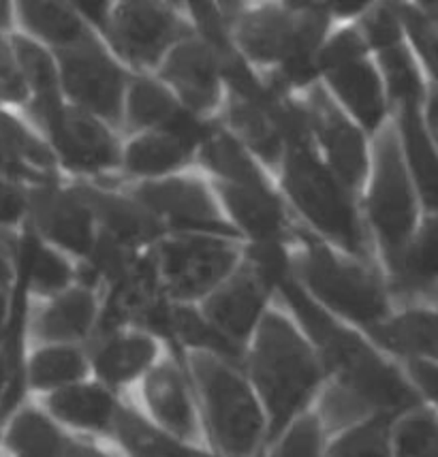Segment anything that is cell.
Returning a JSON list of instances; mask_svg holds the SVG:
<instances>
[{
	"label": "cell",
	"instance_id": "f1b7e54d",
	"mask_svg": "<svg viewBox=\"0 0 438 457\" xmlns=\"http://www.w3.org/2000/svg\"><path fill=\"white\" fill-rule=\"evenodd\" d=\"M15 32L30 37L49 52L67 50L98 37L78 13L73 3H37V0L15 3Z\"/></svg>",
	"mask_w": 438,
	"mask_h": 457
},
{
	"label": "cell",
	"instance_id": "9c48e42d",
	"mask_svg": "<svg viewBox=\"0 0 438 457\" xmlns=\"http://www.w3.org/2000/svg\"><path fill=\"white\" fill-rule=\"evenodd\" d=\"M244 242L204 233H167L150 248L161 295L199 303L242 265Z\"/></svg>",
	"mask_w": 438,
	"mask_h": 457
},
{
	"label": "cell",
	"instance_id": "ffe728a7",
	"mask_svg": "<svg viewBox=\"0 0 438 457\" xmlns=\"http://www.w3.org/2000/svg\"><path fill=\"white\" fill-rule=\"evenodd\" d=\"M84 348L90 363V378L120 395L124 389L139 385L163 357L161 342L133 328L92 336Z\"/></svg>",
	"mask_w": 438,
	"mask_h": 457
},
{
	"label": "cell",
	"instance_id": "f546056e",
	"mask_svg": "<svg viewBox=\"0 0 438 457\" xmlns=\"http://www.w3.org/2000/svg\"><path fill=\"white\" fill-rule=\"evenodd\" d=\"M71 434L43 411L39 402L15 408L0 429L4 457H60Z\"/></svg>",
	"mask_w": 438,
	"mask_h": 457
},
{
	"label": "cell",
	"instance_id": "d6a6232c",
	"mask_svg": "<svg viewBox=\"0 0 438 457\" xmlns=\"http://www.w3.org/2000/svg\"><path fill=\"white\" fill-rule=\"evenodd\" d=\"M90 378L86 348L78 345H46L29 348L24 380L29 395L43 398L54 391Z\"/></svg>",
	"mask_w": 438,
	"mask_h": 457
},
{
	"label": "cell",
	"instance_id": "44dd1931",
	"mask_svg": "<svg viewBox=\"0 0 438 457\" xmlns=\"http://www.w3.org/2000/svg\"><path fill=\"white\" fill-rule=\"evenodd\" d=\"M218 204L244 242H289L298 239V222L276 188H244L212 182Z\"/></svg>",
	"mask_w": 438,
	"mask_h": 457
},
{
	"label": "cell",
	"instance_id": "e0dca14e",
	"mask_svg": "<svg viewBox=\"0 0 438 457\" xmlns=\"http://www.w3.org/2000/svg\"><path fill=\"white\" fill-rule=\"evenodd\" d=\"M155 75L186 110L206 118H216V112L223 110L224 86L218 56L197 35L180 41Z\"/></svg>",
	"mask_w": 438,
	"mask_h": 457
},
{
	"label": "cell",
	"instance_id": "c3c4849f",
	"mask_svg": "<svg viewBox=\"0 0 438 457\" xmlns=\"http://www.w3.org/2000/svg\"><path fill=\"white\" fill-rule=\"evenodd\" d=\"M424 120H425V127H428L432 144H434L436 154H438V92L434 88H430L428 96H425Z\"/></svg>",
	"mask_w": 438,
	"mask_h": 457
},
{
	"label": "cell",
	"instance_id": "7a4b0ae2",
	"mask_svg": "<svg viewBox=\"0 0 438 457\" xmlns=\"http://www.w3.org/2000/svg\"><path fill=\"white\" fill-rule=\"evenodd\" d=\"M333 30L327 3L244 4L232 21L238 52L284 95H302L319 75V52Z\"/></svg>",
	"mask_w": 438,
	"mask_h": 457
},
{
	"label": "cell",
	"instance_id": "2e32d148",
	"mask_svg": "<svg viewBox=\"0 0 438 457\" xmlns=\"http://www.w3.org/2000/svg\"><path fill=\"white\" fill-rule=\"evenodd\" d=\"M26 193H29L26 227L60 253L78 261L84 259L95 244L98 228L90 210L73 187L71 184L63 187L60 179H56V182L29 187Z\"/></svg>",
	"mask_w": 438,
	"mask_h": 457
},
{
	"label": "cell",
	"instance_id": "bcb514c9",
	"mask_svg": "<svg viewBox=\"0 0 438 457\" xmlns=\"http://www.w3.org/2000/svg\"><path fill=\"white\" fill-rule=\"evenodd\" d=\"M60 457H127L112 440L78 436L71 434Z\"/></svg>",
	"mask_w": 438,
	"mask_h": 457
},
{
	"label": "cell",
	"instance_id": "3957f363",
	"mask_svg": "<svg viewBox=\"0 0 438 457\" xmlns=\"http://www.w3.org/2000/svg\"><path fill=\"white\" fill-rule=\"evenodd\" d=\"M242 370L265 411V447L315 406L327 378L319 353L291 314L272 306L246 346Z\"/></svg>",
	"mask_w": 438,
	"mask_h": 457
},
{
	"label": "cell",
	"instance_id": "7dc6e473",
	"mask_svg": "<svg viewBox=\"0 0 438 457\" xmlns=\"http://www.w3.org/2000/svg\"><path fill=\"white\" fill-rule=\"evenodd\" d=\"M15 244L18 233L0 231V288L11 291L15 282Z\"/></svg>",
	"mask_w": 438,
	"mask_h": 457
},
{
	"label": "cell",
	"instance_id": "d4e9b609",
	"mask_svg": "<svg viewBox=\"0 0 438 457\" xmlns=\"http://www.w3.org/2000/svg\"><path fill=\"white\" fill-rule=\"evenodd\" d=\"M284 92L274 90L263 99H240L224 95L223 127L244 145L263 170L276 173L284 159V139L278 127L276 107Z\"/></svg>",
	"mask_w": 438,
	"mask_h": 457
},
{
	"label": "cell",
	"instance_id": "5b68a950",
	"mask_svg": "<svg viewBox=\"0 0 438 457\" xmlns=\"http://www.w3.org/2000/svg\"><path fill=\"white\" fill-rule=\"evenodd\" d=\"M293 280L332 317L364 334L396 312L381 263L349 257L302 225L293 246Z\"/></svg>",
	"mask_w": 438,
	"mask_h": 457
},
{
	"label": "cell",
	"instance_id": "11a10c76",
	"mask_svg": "<svg viewBox=\"0 0 438 457\" xmlns=\"http://www.w3.org/2000/svg\"><path fill=\"white\" fill-rule=\"evenodd\" d=\"M0 105H3V103H0Z\"/></svg>",
	"mask_w": 438,
	"mask_h": 457
},
{
	"label": "cell",
	"instance_id": "5bb4252c",
	"mask_svg": "<svg viewBox=\"0 0 438 457\" xmlns=\"http://www.w3.org/2000/svg\"><path fill=\"white\" fill-rule=\"evenodd\" d=\"M308 113L312 144L325 165L361 197L370 170V137L323 88L321 81L298 95Z\"/></svg>",
	"mask_w": 438,
	"mask_h": 457
},
{
	"label": "cell",
	"instance_id": "30bf717a",
	"mask_svg": "<svg viewBox=\"0 0 438 457\" xmlns=\"http://www.w3.org/2000/svg\"><path fill=\"white\" fill-rule=\"evenodd\" d=\"M189 15L167 3H116L101 41L131 73L155 75L169 52L193 37Z\"/></svg>",
	"mask_w": 438,
	"mask_h": 457
},
{
	"label": "cell",
	"instance_id": "4dcf8cb0",
	"mask_svg": "<svg viewBox=\"0 0 438 457\" xmlns=\"http://www.w3.org/2000/svg\"><path fill=\"white\" fill-rule=\"evenodd\" d=\"M15 276H21L32 299H47L75 285V265L69 254L52 248L24 227L15 244Z\"/></svg>",
	"mask_w": 438,
	"mask_h": 457
},
{
	"label": "cell",
	"instance_id": "484cf974",
	"mask_svg": "<svg viewBox=\"0 0 438 457\" xmlns=\"http://www.w3.org/2000/svg\"><path fill=\"white\" fill-rule=\"evenodd\" d=\"M393 306L421 303L438 287V212L421 216L407 246L385 268Z\"/></svg>",
	"mask_w": 438,
	"mask_h": 457
},
{
	"label": "cell",
	"instance_id": "816d5d0a",
	"mask_svg": "<svg viewBox=\"0 0 438 457\" xmlns=\"http://www.w3.org/2000/svg\"><path fill=\"white\" fill-rule=\"evenodd\" d=\"M417 9L438 29V0H419Z\"/></svg>",
	"mask_w": 438,
	"mask_h": 457
},
{
	"label": "cell",
	"instance_id": "8fae6325",
	"mask_svg": "<svg viewBox=\"0 0 438 457\" xmlns=\"http://www.w3.org/2000/svg\"><path fill=\"white\" fill-rule=\"evenodd\" d=\"M52 54L58 64L64 101L92 113L120 133L124 96L133 73L98 37Z\"/></svg>",
	"mask_w": 438,
	"mask_h": 457
},
{
	"label": "cell",
	"instance_id": "83f0119b",
	"mask_svg": "<svg viewBox=\"0 0 438 457\" xmlns=\"http://www.w3.org/2000/svg\"><path fill=\"white\" fill-rule=\"evenodd\" d=\"M400 148L417 188L424 214L438 212V154L424 120V105H402L392 112Z\"/></svg>",
	"mask_w": 438,
	"mask_h": 457
},
{
	"label": "cell",
	"instance_id": "f5cc1de1",
	"mask_svg": "<svg viewBox=\"0 0 438 457\" xmlns=\"http://www.w3.org/2000/svg\"><path fill=\"white\" fill-rule=\"evenodd\" d=\"M421 303H430V306H436L438 308V287L434 288V291H432L430 293V295L428 297H425L424 299V302H421ZM410 306H413V303H410Z\"/></svg>",
	"mask_w": 438,
	"mask_h": 457
},
{
	"label": "cell",
	"instance_id": "f6af8a7d",
	"mask_svg": "<svg viewBox=\"0 0 438 457\" xmlns=\"http://www.w3.org/2000/svg\"><path fill=\"white\" fill-rule=\"evenodd\" d=\"M402 368L407 378L417 391L421 404L432 408L438 412V366L428 361H419V359H402Z\"/></svg>",
	"mask_w": 438,
	"mask_h": 457
},
{
	"label": "cell",
	"instance_id": "1f68e13d",
	"mask_svg": "<svg viewBox=\"0 0 438 457\" xmlns=\"http://www.w3.org/2000/svg\"><path fill=\"white\" fill-rule=\"evenodd\" d=\"M195 161V154L186 150L180 141L163 130H147L133 135L122 144V165L120 178L127 184L150 182L182 173V170Z\"/></svg>",
	"mask_w": 438,
	"mask_h": 457
},
{
	"label": "cell",
	"instance_id": "9a60e30c",
	"mask_svg": "<svg viewBox=\"0 0 438 457\" xmlns=\"http://www.w3.org/2000/svg\"><path fill=\"white\" fill-rule=\"evenodd\" d=\"M139 411L169 436L207 449L199 411L184 361L163 355L156 366L139 380ZM210 451V449H207Z\"/></svg>",
	"mask_w": 438,
	"mask_h": 457
},
{
	"label": "cell",
	"instance_id": "277c9868",
	"mask_svg": "<svg viewBox=\"0 0 438 457\" xmlns=\"http://www.w3.org/2000/svg\"><path fill=\"white\" fill-rule=\"evenodd\" d=\"M278 178L287 205L298 212L312 236L349 257L381 263L361 197L325 165L312 141L287 148Z\"/></svg>",
	"mask_w": 438,
	"mask_h": 457
},
{
	"label": "cell",
	"instance_id": "4fadbf2b",
	"mask_svg": "<svg viewBox=\"0 0 438 457\" xmlns=\"http://www.w3.org/2000/svg\"><path fill=\"white\" fill-rule=\"evenodd\" d=\"M133 197L167 228V233H204L244 242L227 220L212 184L189 173L124 184Z\"/></svg>",
	"mask_w": 438,
	"mask_h": 457
},
{
	"label": "cell",
	"instance_id": "f35d334b",
	"mask_svg": "<svg viewBox=\"0 0 438 457\" xmlns=\"http://www.w3.org/2000/svg\"><path fill=\"white\" fill-rule=\"evenodd\" d=\"M396 417H370L327 440L325 457H392V423Z\"/></svg>",
	"mask_w": 438,
	"mask_h": 457
},
{
	"label": "cell",
	"instance_id": "db71d44e",
	"mask_svg": "<svg viewBox=\"0 0 438 457\" xmlns=\"http://www.w3.org/2000/svg\"><path fill=\"white\" fill-rule=\"evenodd\" d=\"M0 457H4V455H3V453H0Z\"/></svg>",
	"mask_w": 438,
	"mask_h": 457
},
{
	"label": "cell",
	"instance_id": "d6986e66",
	"mask_svg": "<svg viewBox=\"0 0 438 457\" xmlns=\"http://www.w3.org/2000/svg\"><path fill=\"white\" fill-rule=\"evenodd\" d=\"M101 293L75 282L67 291L47 299H32L29 312V348L46 345L84 346L95 336Z\"/></svg>",
	"mask_w": 438,
	"mask_h": 457
},
{
	"label": "cell",
	"instance_id": "ba28073f",
	"mask_svg": "<svg viewBox=\"0 0 438 457\" xmlns=\"http://www.w3.org/2000/svg\"><path fill=\"white\" fill-rule=\"evenodd\" d=\"M321 84L368 137L392 120L385 86L358 21L332 30L319 52Z\"/></svg>",
	"mask_w": 438,
	"mask_h": 457
},
{
	"label": "cell",
	"instance_id": "e575fe53",
	"mask_svg": "<svg viewBox=\"0 0 438 457\" xmlns=\"http://www.w3.org/2000/svg\"><path fill=\"white\" fill-rule=\"evenodd\" d=\"M212 176V182L233 184L244 188H272L274 182L259 161L218 122L212 137L195 156Z\"/></svg>",
	"mask_w": 438,
	"mask_h": 457
},
{
	"label": "cell",
	"instance_id": "7c38bea8",
	"mask_svg": "<svg viewBox=\"0 0 438 457\" xmlns=\"http://www.w3.org/2000/svg\"><path fill=\"white\" fill-rule=\"evenodd\" d=\"M30 124L46 137L56 156L58 170L92 178V182L120 171V133L92 113L64 101L56 110L47 112Z\"/></svg>",
	"mask_w": 438,
	"mask_h": 457
},
{
	"label": "cell",
	"instance_id": "7402d4cb",
	"mask_svg": "<svg viewBox=\"0 0 438 457\" xmlns=\"http://www.w3.org/2000/svg\"><path fill=\"white\" fill-rule=\"evenodd\" d=\"M272 297L270 288L242 261V265L197 306L221 334L246 348L270 308Z\"/></svg>",
	"mask_w": 438,
	"mask_h": 457
},
{
	"label": "cell",
	"instance_id": "d590c367",
	"mask_svg": "<svg viewBox=\"0 0 438 457\" xmlns=\"http://www.w3.org/2000/svg\"><path fill=\"white\" fill-rule=\"evenodd\" d=\"M178 110L180 101L156 75L133 73L124 96L120 135L133 137L147 130H161Z\"/></svg>",
	"mask_w": 438,
	"mask_h": 457
},
{
	"label": "cell",
	"instance_id": "cb8c5ba5",
	"mask_svg": "<svg viewBox=\"0 0 438 457\" xmlns=\"http://www.w3.org/2000/svg\"><path fill=\"white\" fill-rule=\"evenodd\" d=\"M0 176L24 187L56 182V156L20 110L0 105Z\"/></svg>",
	"mask_w": 438,
	"mask_h": 457
},
{
	"label": "cell",
	"instance_id": "60d3db41",
	"mask_svg": "<svg viewBox=\"0 0 438 457\" xmlns=\"http://www.w3.org/2000/svg\"><path fill=\"white\" fill-rule=\"evenodd\" d=\"M293 246L289 242H244L242 261L272 295L293 280Z\"/></svg>",
	"mask_w": 438,
	"mask_h": 457
},
{
	"label": "cell",
	"instance_id": "ee69618b",
	"mask_svg": "<svg viewBox=\"0 0 438 457\" xmlns=\"http://www.w3.org/2000/svg\"><path fill=\"white\" fill-rule=\"evenodd\" d=\"M24 184L0 176V231L20 233L29 219V193Z\"/></svg>",
	"mask_w": 438,
	"mask_h": 457
},
{
	"label": "cell",
	"instance_id": "681fc988",
	"mask_svg": "<svg viewBox=\"0 0 438 457\" xmlns=\"http://www.w3.org/2000/svg\"><path fill=\"white\" fill-rule=\"evenodd\" d=\"M0 32L3 35H13L15 32V3L0 0Z\"/></svg>",
	"mask_w": 438,
	"mask_h": 457
},
{
	"label": "cell",
	"instance_id": "7bdbcfd3",
	"mask_svg": "<svg viewBox=\"0 0 438 457\" xmlns=\"http://www.w3.org/2000/svg\"><path fill=\"white\" fill-rule=\"evenodd\" d=\"M29 101L24 79H21L18 60H15L11 35L0 32V103L4 107L21 110Z\"/></svg>",
	"mask_w": 438,
	"mask_h": 457
},
{
	"label": "cell",
	"instance_id": "4316f807",
	"mask_svg": "<svg viewBox=\"0 0 438 457\" xmlns=\"http://www.w3.org/2000/svg\"><path fill=\"white\" fill-rule=\"evenodd\" d=\"M366 336L398 361L419 359L438 366V308L430 303L398 308Z\"/></svg>",
	"mask_w": 438,
	"mask_h": 457
},
{
	"label": "cell",
	"instance_id": "8992f818",
	"mask_svg": "<svg viewBox=\"0 0 438 457\" xmlns=\"http://www.w3.org/2000/svg\"><path fill=\"white\" fill-rule=\"evenodd\" d=\"M184 366L207 449L216 457H261L267 419L244 370L199 351H186Z\"/></svg>",
	"mask_w": 438,
	"mask_h": 457
},
{
	"label": "cell",
	"instance_id": "603a6c76",
	"mask_svg": "<svg viewBox=\"0 0 438 457\" xmlns=\"http://www.w3.org/2000/svg\"><path fill=\"white\" fill-rule=\"evenodd\" d=\"M43 411L69 434L112 440L124 398L95 378L37 398Z\"/></svg>",
	"mask_w": 438,
	"mask_h": 457
},
{
	"label": "cell",
	"instance_id": "f907efd6",
	"mask_svg": "<svg viewBox=\"0 0 438 457\" xmlns=\"http://www.w3.org/2000/svg\"><path fill=\"white\" fill-rule=\"evenodd\" d=\"M11 317V291L7 288H0V342L4 338V331H7Z\"/></svg>",
	"mask_w": 438,
	"mask_h": 457
},
{
	"label": "cell",
	"instance_id": "52a82bcc",
	"mask_svg": "<svg viewBox=\"0 0 438 457\" xmlns=\"http://www.w3.org/2000/svg\"><path fill=\"white\" fill-rule=\"evenodd\" d=\"M361 210L385 271L424 216L393 120L370 137V170L361 190Z\"/></svg>",
	"mask_w": 438,
	"mask_h": 457
},
{
	"label": "cell",
	"instance_id": "8d00e7d4",
	"mask_svg": "<svg viewBox=\"0 0 438 457\" xmlns=\"http://www.w3.org/2000/svg\"><path fill=\"white\" fill-rule=\"evenodd\" d=\"M172 325L173 340L178 351H199L210 353L224 359V361L235 363L242 368L246 348L238 346L227 336L221 334L215 325L207 320L197 303H175L172 302Z\"/></svg>",
	"mask_w": 438,
	"mask_h": 457
},
{
	"label": "cell",
	"instance_id": "74e56055",
	"mask_svg": "<svg viewBox=\"0 0 438 457\" xmlns=\"http://www.w3.org/2000/svg\"><path fill=\"white\" fill-rule=\"evenodd\" d=\"M392 457H438V412L421 404L393 419Z\"/></svg>",
	"mask_w": 438,
	"mask_h": 457
},
{
	"label": "cell",
	"instance_id": "6da1fadb",
	"mask_svg": "<svg viewBox=\"0 0 438 457\" xmlns=\"http://www.w3.org/2000/svg\"><path fill=\"white\" fill-rule=\"evenodd\" d=\"M298 328L319 353L325 383L315 415L327 438L370 417H398L421 406L402 363L387 355L364 331L350 328L312 299L295 280L276 291Z\"/></svg>",
	"mask_w": 438,
	"mask_h": 457
},
{
	"label": "cell",
	"instance_id": "ab89813d",
	"mask_svg": "<svg viewBox=\"0 0 438 457\" xmlns=\"http://www.w3.org/2000/svg\"><path fill=\"white\" fill-rule=\"evenodd\" d=\"M404 37L415 54L421 73L430 88L438 92V29L417 9L415 3H392Z\"/></svg>",
	"mask_w": 438,
	"mask_h": 457
},
{
	"label": "cell",
	"instance_id": "b9f144b4",
	"mask_svg": "<svg viewBox=\"0 0 438 457\" xmlns=\"http://www.w3.org/2000/svg\"><path fill=\"white\" fill-rule=\"evenodd\" d=\"M327 434L315 411H306L263 449L261 457H325Z\"/></svg>",
	"mask_w": 438,
	"mask_h": 457
},
{
	"label": "cell",
	"instance_id": "ac0fdd59",
	"mask_svg": "<svg viewBox=\"0 0 438 457\" xmlns=\"http://www.w3.org/2000/svg\"><path fill=\"white\" fill-rule=\"evenodd\" d=\"M97 222L98 233L114 237L135 250H150L167 228L147 212L120 182H90L78 179L71 184Z\"/></svg>",
	"mask_w": 438,
	"mask_h": 457
},
{
	"label": "cell",
	"instance_id": "836d02e7",
	"mask_svg": "<svg viewBox=\"0 0 438 457\" xmlns=\"http://www.w3.org/2000/svg\"><path fill=\"white\" fill-rule=\"evenodd\" d=\"M112 443L127 457H216L204 447H193L169 436L139 411V406L127 400L118 412Z\"/></svg>",
	"mask_w": 438,
	"mask_h": 457
}]
</instances>
